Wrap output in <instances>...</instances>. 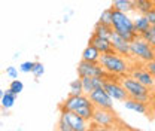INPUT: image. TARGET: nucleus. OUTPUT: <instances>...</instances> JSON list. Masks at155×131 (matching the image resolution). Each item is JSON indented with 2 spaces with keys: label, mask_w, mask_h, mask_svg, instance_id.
<instances>
[{
  "label": "nucleus",
  "mask_w": 155,
  "mask_h": 131,
  "mask_svg": "<svg viewBox=\"0 0 155 131\" xmlns=\"http://www.w3.org/2000/svg\"><path fill=\"white\" fill-rule=\"evenodd\" d=\"M93 124L98 125L100 130H128V124H125L114 109H101V107H96L94 109V115H93Z\"/></svg>",
  "instance_id": "1"
},
{
  "label": "nucleus",
  "mask_w": 155,
  "mask_h": 131,
  "mask_svg": "<svg viewBox=\"0 0 155 131\" xmlns=\"http://www.w3.org/2000/svg\"><path fill=\"white\" fill-rule=\"evenodd\" d=\"M112 27L118 34H121L127 42H133L139 38L140 34L136 31L134 21L128 17V14L121 12V11H115L112 12Z\"/></svg>",
  "instance_id": "2"
},
{
  "label": "nucleus",
  "mask_w": 155,
  "mask_h": 131,
  "mask_svg": "<svg viewBox=\"0 0 155 131\" xmlns=\"http://www.w3.org/2000/svg\"><path fill=\"white\" fill-rule=\"evenodd\" d=\"M57 130L60 131H85L88 130V121L79 116L73 110L60 112V119L57 124Z\"/></svg>",
  "instance_id": "3"
},
{
  "label": "nucleus",
  "mask_w": 155,
  "mask_h": 131,
  "mask_svg": "<svg viewBox=\"0 0 155 131\" xmlns=\"http://www.w3.org/2000/svg\"><path fill=\"white\" fill-rule=\"evenodd\" d=\"M121 84L124 85V88L127 90V93L130 95V98L140 100V101H146V103H152V94L148 87H145L143 84H140L137 79L133 76H122L121 77Z\"/></svg>",
  "instance_id": "4"
},
{
  "label": "nucleus",
  "mask_w": 155,
  "mask_h": 131,
  "mask_svg": "<svg viewBox=\"0 0 155 131\" xmlns=\"http://www.w3.org/2000/svg\"><path fill=\"white\" fill-rule=\"evenodd\" d=\"M100 64L104 67L106 72L114 73V75L125 76L128 75L130 70V64L127 63V60L124 57L118 55V54H101L100 57Z\"/></svg>",
  "instance_id": "5"
},
{
  "label": "nucleus",
  "mask_w": 155,
  "mask_h": 131,
  "mask_svg": "<svg viewBox=\"0 0 155 131\" xmlns=\"http://www.w3.org/2000/svg\"><path fill=\"white\" fill-rule=\"evenodd\" d=\"M130 49H131V55L134 58H139L145 63L155 60V48L142 36H139L130 43Z\"/></svg>",
  "instance_id": "6"
},
{
  "label": "nucleus",
  "mask_w": 155,
  "mask_h": 131,
  "mask_svg": "<svg viewBox=\"0 0 155 131\" xmlns=\"http://www.w3.org/2000/svg\"><path fill=\"white\" fill-rule=\"evenodd\" d=\"M90 103H91V100L87 94H81V95H70L69 94V97L58 104V110L60 112H64V110L76 112L79 107H82L85 104H90Z\"/></svg>",
  "instance_id": "7"
},
{
  "label": "nucleus",
  "mask_w": 155,
  "mask_h": 131,
  "mask_svg": "<svg viewBox=\"0 0 155 131\" xmlns=\"http://www.w3.org/2000/svg\"><path fill=\"white\" fill-rule=\"evenodd\" d=\"M88 97H90V100L93 101V104H94L96 107H101V109H114V98L107 94V91H106L103 87L96 88Z\"/></svg>",
  "instance_id": "8"
},
{
  "label": "nucleus",
  "mask_w": 155,
  "mask_h": 131,
  "mask_svg": "<svg viewBox=\"0 0 155 131\" xmlns=\"http://www.w3.org/2000/svg\"><path fill=\"white\" fill-rule=\"evenodd\" d=\"M103 88L116 101H125L130 97L128 93H127V90L124 88V85L121 84V80H106Z\"/></svg>",
  "instance_id": "9"
},
{
  "label": "nucleus",
  "mask_w": 155,
  "mask_h": 131,
  "mask_svg": "<svg viewBox=\"0 0 155 131\" xmlns=\"http://www.w3.org/2000/svg\"><path fill=\"white\" fill-rule=\"evenodd\" d=\"M124 106H125V109H128V110H131V112H136V113H142V115H145L148 119H154L152 116H151V113H152V103H146V101H140V100H134V98H127L125 101H124Z\"/></svg>",
  "instance_id": "10"
},
{
  "label": "nucleus",
  "mask_w": 155,
  "mask_h": 131,
  "mask_svg": "<svg viewBox=\"0 0 155 131\" xmlns=\"http://www.w3.org/2000/svg\"><path fill=\"white\" fill-rule=\"evenodd\" d=\"M110 42L114 45V49L118 55L124 57V58H131V49H130V42H127L121 34H118L116 31L112 33L110 36Z\"/></svg>",
  "instance_id": "11"
},
{
  "label": "nucleus",
  "mask_w": 155,
  "mask_h": 131,
  "mask_svg": "<svg viewBox=\"0 0 155 131\" xmlns=\"http://www.w3.org/2000/svg\"><path fill=\"white\" fill-rule=\"evenodd\" d=\"M88 43L93 45V46H96L101 54H115V49H114V45H112L110 39L100 38V36H97V34L93 33V34L90 36Z\"/></svg>",
  "instance_id": "12"
},
{
  "label": "nucleus",
  "mask_w": 155,
  "mask_h": 131,
  "mask_svg": "<svg viewBox=\"0 0 155 131\" xmlns=\"http://www.w3.org/2000/svg\"><path fill=\"white\" fill-rule=\"evenodd\" d=\"M130 75L133 76L134 79H137L140 84H143L145 87H148L149 90H152L155 87V77L145 66H143V69H139V70L133 69V70L130 72Z\"/></svg>",
  "instance_id": "13"
},
{
  "label": "nucleus",
  "mask_w": 155,
  "mask_h": 131,
  "mask_svg": "<svg viewBox=\"0 0 155 131\" xmlns=\"http://www.w3.org/2000/svg\"><path fill=\"white\" fill-rule=\"evenodd\" d=\"M110 8L115 9V11L125 12V14L136 12L134 0H112V6H110Z\"/></svg>",
  "instance_id": "14"
},
{
  "label": "nucleus",
  "mask_w": 155,
  "mask_h": 131,
  "mask_svg": "<svg viewBox=\"0 0 155 131\" xmlns=\"http://www.w3.org/2000/svg\"><path fill=\"white\" fill-rule=\"evenodd\" d=\"M114 31H115V30H114L112 25H106V24H103V22H100V21L94 25V30H93L94 34L100 36V38H106V39H110Z\"/></svg>",
  "instance_id": "15"
},
{
  "label": "nucleus",
  "mask_w": 155,
  "mask_h": 131,
  "mask_svg": "<svg viewBox=\"0 0 155 131\" xmlns=\"http://www.w3.org/2000/svg\"><path fill=\"white\" fill-rule=\"evenodd\" d=\"M100 57H101V52L90 43L82 52V60H85V61H100Z\"/></svg>",
  "instance_id": "16"
},
{
  "label": "nucleus",
  "mask_w": 155,
  "mask_h": 131,
  "mask_svg": "<svg viewBox=\"0 0 155 131\" xmlns=\"http://www.w3.org/2000/svg\"><path fill=\"white\" fill-rule=\"evenodd\" d=\"M134 8L139 15H146L151 9L155 8V3L152 0H134Z\"/></svg>",
  "instance_id": "17"
},
{
  "label": "nucleus",
  "mask_w": 155,
  "mask_h": 131,
  "mask_svg": "<svg viewBox=\"0 0 155 131\" xmlns=\"http://www.w3.org/2000/svg\"><path fill=\"white\" fill-rule=\"evenodd\" d=\"M151 22H149V19L146 18V15H139L137 18L134 19V27H136V31L139 33V34H143L145 31H148L149 28H151Z\"/></svg>",
  "instance_id": "18"
},
{
  "label": "nucleus",
  "mask_w": 155,
  "mask_h": 131,
  "mask_svg": "<svg viewBox=\"0 0 155 131\" xmlns=\"http://www.w3.org/2000/svg\"><path fill=\"white\" fill-rule=\"evenodd\" d=\"M15 100H17V94L12 93L9 88L6 91H2V106H3V109H11L15 104Z\"/></svg>",
  "instance_id": "19"
},
{
  "label": "nucleus",
  "mask_w": 155,
  "mask_h": 131,
  "mask_svg": "<svg viewBox=\"0 0 155 131\" xmlns=\"http://www.w3.org/2000/svg\"><path fill=\"white\" fill-rule=\"evenodd\" d=\"M70 95H81L84 94V87H82V77L78 76L75 80L70 82V91H69Z\"/></svg>",
  "instance_id": "20"
},
{
  "label": "nucleus",
  "mask_w": 155,
  "mask_h": 131,
  "mask_svg": "<svg viewBox=\"0 0 155 131\" xmlns=\"http://www.w3.org/2000/svg\"><path fill=\"white\" fill-rule=\"evenodd\" d=\"M82 87H84V94H87V95H90V94L96 90L94 80H93L91 76H84V77H82Z\"/></svg>",
  "instance_id": "21"
},
{
  "label": "nucleus",
  "mask_w": 155,
  "mask_h": 131,
  "mask_svg": "<svg viewBox=\"0 0 155 131\" xmlns=\"http://www.w3.org/2000/svg\"><path fill=\"white\" fill-rule=\"evenodd\" d=\"M112 12H114V9L112 8H109V9H104L103 12H101V15H100V22H103V24H106V25H112Z\"/></svg>",
  "instance_id": "22"
},
{
  "label": "nucleus",
  "mask_w": 155,
  "mask_h": 131,
  "mask_svg": "<svg viewBox=\"0 0 155 131\" xmlns=\"http://www.w3.org/2000/svg\"><path fill=\"white\" fill-rule=\"evenodd\" d=\"M9 90L18 95V94H21L22 90H24V84H22L21 80H18V79H12V82H11V85H9Z\"/></svg>",
  "instance_id": "23"
},
{
  "label": "nucleus",
  "mask_w": 155,
  "mask_h": 131,
  "mask_svg": "<svg viewBox=\"0 0 155 131\" xmlns=\"http://www.w3.org/2000/svg\"><path fill=\"white\" fill-rule=\"evenodd\" d=\"M35 64H36V63H33V61H24V63H21L19 70H21L22 73H30V72H33Z\"/></svg>",
  "instance_id": "24"
},
{
  "label": "nucleus",
  "mask_w": 155,
  "mask_h": 131,
  "mask_svg": "<svg viewBox=\"0 0 155 131\" xmlns=\"http://www.w3.org/2000/svg\"><path fill=\"white\" fill-rule=\"evenodd\" d=\"M140 36H142L143 39H146V40H148V42H149V43L155 48V31L148 30V31H145V33H143V34H140Z\"/></svg>",
  "instance_id": "25"
},
{
  "label": "nucleus",
  "mask_w": 155,
  "mask_h": 131,
  "mask_svg": "<svg viewBox=\"0 0 155 131\" xmlns=\"http://www.w3.org/2000/svg\"><path fill=\"white\" fill-rule=\"evenodd\" d=\"M31 73L36 76V77H40V76L45 73V67H43V64H42V63H36V64H35V69H33Z\"/></svg>",
  "instance_id": "26"
},
{
  "label": "nucleus",
  "mask_w": 155,
  "mask_h": 131,
  "mask_svg": "<svg viewBox=\"0 0 155 131\" xmlns=\"http://www.w3.org/2000/svg\"><path fill=\"white\" fill-rule=\"evenodd\" d=\"M6 76L11 77V79H17V77H18V70H17L14 66H9V67L6 69Z\"/></svg>",
  "instance_id": "27"
},
{
  "label": "nucleus",
  "mask_w": 155,
  "mask_h": 131,
  "mask_svg": "<svg viewBox=\"0 0 155 131\" xmlns=\"http://www.w3.org/2000/svg\"><path fill=\"white\" fill-rule=\"evenodd\" d=\"M145 67L152 73V76L155 77V60H152V61H148V63H145Z\"/></svg>",
  "instance_id": "28"
},
{
  "label": "nucleus",
  "mask_w": 155,
  "mask_h": 131,
  "mask_svg": "<svg viewBox=\"0 0 155 131\" xmlns=\"http://www.w3.org/2000/svg\"><path fill=\"white\" fill-rule=\"evenodd\" d=\"M146 18L149 19V22H151V24H154L155 25V8L154 9H151V11L146 14Z\"/></svg>",
  "instance_id": "29"
},
{
  "label": "nucleus",
  "mask_w": 155,
  "mask_h": 131,
  "mask_svg": "<svg viewBox=\"0 0 155 131\" xmlns=\"http://www.w3.org/2000/svg\"><path fill=\"white\" fill-rule=\"evenodd\" d=\"M152 2H154V3H155V0H152Z\"/></svg>",
  "instance_id": "30"
}]
</instances>
